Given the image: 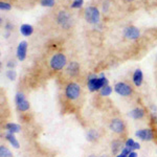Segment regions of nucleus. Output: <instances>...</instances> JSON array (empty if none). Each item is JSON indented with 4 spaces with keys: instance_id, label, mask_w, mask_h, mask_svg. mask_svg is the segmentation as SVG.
Masks as SVG:
<instances>
[{
    "instance_id": "f257e3e1",
    "label": "nucleus",
    "mask_w": 157,
    "mask_h": 157,
    "mask_svg": "<svg viewBox=\"0 0 157 157\" xmlns=\"http://www.w3.org/2000/svg\"><path fill=\"white\" fill-rule=\"evenodd\" d=\"M108 85V80L104 73H101L100 77H98L94 73H91L87 77V87L90 92L100 91L103 87Z\"/></svg>"
},
{
    "instance_id": "f03ea898",
    "label": "nucleus",
    "mask_w": 157,
    "mask_h": 157,
    "mask_svg": "<svg viewBox=\"0 0 157 157\" xmlns=\"http://www.w3.org/2000/svg\"><path fill=\"white\" fill-rule=\"evenodd\" d=\"M84 19L86 20V22L89 24L97 25L100 23L101 14L98 7L93 6L86 7L85 12H84Z\"/></svg>"
},
{
    "instance_id": "7ed1b4c3",
    "label": "nucleus",
    "mask_w": 157,
    "mask_h": 157,
    "mask_svg": "<svg viewBox=\"0 0 157 157\" xmlns=\"http://www.w3.org/2000/svg\"><path fill=\"white\" fill-rule=\"evenodd\" d=\"M67 65V58L66 56L62 52H57L50 58L49 61V66L52 70H62L63 68Z\"/></svg>"
},
{
    "instance_id": "20e7f679",
    "label": "nucleus",
    "mask_w": 157,
    "mask_h": 157,
    "mask_svg": "<svg viewBox=\"0 0 157 157\" xmlns=\"http://www.w3.org/2000/svg\"><path fill=\"white\" fill-rule=\"evenodd\" d=\"M65 97L69 101H75L81 95V87L80 85L75 82L68 83L65 87Z\"/></svg>"
},
{
    "instance_id": "39448f33",
    "label": "nucleus",
    "mask_w": 157,
    "mask_h": 157,
    "mask_svg": "<svg viewBox=\"0 0 157 157\" xmlns=\"http://www.w3.org/2000/svg\"><path fill=\"white\" fill-rule=\"evenodd\" d=\"M57 23L60 25L62 29H69L72 25V18L70 16V14L67 11L63 10L60 11L57 15Z\"/></svg>"
},
{
    "instance_id": "423d86ee",
    "label": "nucleus",
    "mask_w": 157,
    "mask_h": 157,
    "mask_svg": "<svg viewBox=\"0 0 157 157\" xmlns=\"http://www.w3.org/2000/svg\"><path fill=\"white\" fill-rule=\"evenodd\" d=\"M15 104H16V107L20 112H25V111L29 110L30 105L29 102L26 100L23 92H17L15 95Z\"/></svg>"
},
{
    "instance_id": "0eeeda50",
    "label": "nucleus",
    "mask_w": 157,
    "mask_h": 157,
    "mask_svg": "<svg viewBox=\"0 0 157 157\" xmlns=\"http://www.w3.org/2000/svg\"><path fill=\"white\" fill-rule=\"evenodd\" d=\"M114 91L117 93L118 95H121V97H125V98L132 95V92H133L132 87L125 82H117L116 83V84L114 85Z\"/></svg>"
},
{
    "instance_id": "6e6552de",
    "label": "nucleus",
    "mask_w": 157,
    "mask_h": 157,
    "mask_svg": "<svg viewBox=\"0 0 157 157\" xmlns=\"http://www.w3.org/2000/svg\"><path fill=\"white\" fill-rule=\"evenodd\" d=\"M109 129L116 134H123L126 130V125L121 118H113L109 124Z\"/></svg>"
},
{
    "instance_id": "1a4fd4ad",
    "label": "nucleus",
    "mask_w": 157,
    "mask_h": 157,
    "mask_svg": "<svg viewBox=\"0 0 157 157\" xmlns=\"http://www.w3.org/2000/svg\"><path fill=\"white\" fill-rule=\"evenodd\" d=\"M135 136L144 141H151L154 139V132L151 129H139L135 132Z\"/></svg>"
},
{
    "instance_id": "9d476101",
    "label": "nucleus",
    "mask_w": 157,
    "mask_h": 157,
    "mask_svg": "<svg viewBox=\"0 0 157 157\" xmlns=\"http://www.w3.org/2000/svg\"><path fill=\"white\" fill-rule=\"evenodd\" d=\"M124 37L128 40H136L140 37V32L136 26H127L124 29Z\"/></svg>"
},
{
    "instance_id": "9b49d317",
    "label": "nucleus",
    "mask_w": 157,
    "mask_h": 157,
    "mask_svg": "<svg viewBox=\"0 0 157 157\" xmlns=\"http://www.w3.org/2000/svg\"><path fill=\"white\" fill-rule=\"evenodd\" d=\"M27 47H29V43L26 41H21L17 46L16 50V56L17 59L19 61H24L26 59V55H27Z\"/></svg>"
},
{
    "instance_id": "f8f14e48",
    "label": "nucleus",
    "mask_w": 157,
    "mask_h": 157,
    "mask_svg": "<svg viewBox=\"0 0 157 157\" xmlns=\"http://www.w3.org/2000/svg\"><path fill=\"white\" fill-rule=\"evenodd\" d=\"M66 71L70 77H75V75H78V72H80V65H78V63L75 62V61L69 62L66 66Z\"/></svg>"
},
{
    "instance_id": "ddd939ff",
    "label": "nucleus",
    "mask_w": 157,
    "mask_h": 157,
    "mask_svg": "<svg viewBox=\"0 0 157 157\" xmlns=\"http://www.w3.org/2000/svg\"><path fill=\"white\" fill-rule=\"evenodd\" d=\"M145 115H146L145 109L139 108V107L132 109V110L129 111V113H128V116H130L133 120H141Z\"/></svg>"
},
{
    "instance_id": "4468645a",
    "label": "nucleus",
    "mask_w": 157,
    "mask_h": 157,
    "mask_svg": "<svg viewBox=\"0 0 157 157\" xmlns=\"http://www.w3.org/2000/svg\"><path fill=\"white\" fill-rule=\"evenodd\" d=\"M143 81H144L143 71H141L140 69H136L135 71L133 72V75H132L133 84L135 85L136 87H140L141 84H143Z\"/></svg>"
},
{
    "instance_id": "2eb2a0df",
    "label": "nucleus",
    "mask_w": 157,
    "mask_h": 157,
    "mask_svg": "<svg viewBox=\"0 0 157 157\" xmlns=\"http://www.w3.org/2000/svg\"><path fill=\"white\" fill-rule=\"evenodd\" d=\"M4 138H6V140L11 144V146H13V148H15V149L20 148V144H19L18 139L16 138V136H15L14 133L6 132V134H4Z\"/></svg>"
},
{
    "instance_id": "dca6fc26",
    "label": "nucleus",
    "mask_w": 157,
    "mask_h": 157,
    "mask_svg": "<svg viewBox=\"0 0 157 157\" xmlns=\"http://www.w3.org/2000/svg\"><path fill=\"white\" fill-rule=\"evenodd\" d=\"M19 32L23 37H29L34 33V27L30 24H22L19 29Z\"/></svg>"
},
{
    "instance_id": "f3484780",
    "label": "nucleus",
    "mask_w": 157,
    "mask_h": 157,
    "mask_svg": "<svg viewBox=\"0 0 157 157\" xmlns=\"http://www.w3.org/2000/svg\"><path fill=\"white\" fill-rule=\"evenodd\" d=\"M4 128H6V132L14 133V134L19 133L20 131H21V126L16 123H7Z\"/></svg>"
},
{
    "instance_id": "a211bd4d",
    "label": "nucleus",
    "mask_w": 157,
    "mask_h": 157,
    "mask_svg": "<svg viewBox=\"0 0 157 157\" xmlns=\"http://www.w3.org/2000/svg\"><path fill=\"white\" fill-rule=\"evenodd\" d=\"M123 144H121V140H118V139H114V140L111 143V152H112L113 155H117L118 152L121 151V149L124 148Z\"/></svg>"
},
{
    "instance_id": "6ab92c4d",
    "label": "nucleus",
    "mask_w": 157,
    "mask_h": 157,
    "mask_svg": "<svg viewBox=\"0 0 157 157\" xmlns=\"http://www.w3.org/2000/svg\"><path fill=\"white\" fill-rule=\"evenodd\" d=\"M98 137H100V134L97 130H94V129H90V130H88L87 134H86V139H87L89 143H93V141L98 140Z\"/></svg>"
},
{
    "instance_id": "aec40b11",
    "label": "nucleus",
    "mask_w": 157,
    "mask_h": 157,
    "mask_svg": "<svg viewBox=\"0 0 157 157\" xmlns=\"http://www.w3.org/2000/svg\"><path fill=\"white\" fill-rule=\"evenodd\" d=\"M0 157H14L13 153L7 147L1 145L0 146Z\"/></svg>"
},
{
    "instance_id": "412c9836",
    "label": "nucleus",
    "mask_w": 157,
    "mask_h": 157,
    "mask_svg": "<svg viewBox=\"0 0 157 157\" xmlns=\"http://www.w3.org/2000/svg\"><path fill=\"white\" fill-rule=\"evenodd\" d=\"M112 91H113V88L111 87V86L107 85L100 90V95L101 97H109V95H111Z\"/></svg>"
},
{
    "instance_id": "4be33fe9",
    "label": "nucleus",
    "mask_w": 157,
    "mask_h": 157,
    "mask_svg": "<svg viewBox=\"0 0 157 157\" xmlns=\"http://www.w3.org/2000/svg\"><path fill=\"white\" fill-rule=\"evenodd\" d=\"M6 77L9 78L10 81H15L17 78V72L14 69H9L6 72Z\"/></svg>"
},
{
    "instance_id": "5701e85b",
    "label": "nucleus",
    "mask_w": 157,
    "mask_h": 157,
    "mask_svg": "<svg viewBox=\"0 0 157 157\" xmlns=\"http://www.w3.org/2000/svg\"><path fill=\"white\" fill-rule=\"evenodd\" d=\"M56 0H40V4L45 7H52L55 6Z\"/></svg>"
},
{
    "instance_id": "b1692460",
    "label": "nucleus",
    "mask_w": 157,
    "mask_h": 157,
    "mask_svg": "<svg viewBox=\"0 0 157 157\" xmlns=\"http://www.w3.org/2000/svg\"><path fill=\"white\" fill-rule=\"evenodd\" d=\"M0 10L1 11H4V12H9L12 10V6L7 2H4V1H1L0 2Z\"/></svg>"
},
{
    "instance_id": "393cba45",
    "label": "nucleus",
    "mask_w": 157,
    "mask_h": 157,
    "mask_svg": "<svg viewBox=\"0 0 157 157\" xmlns=\"http://www.w3.org/2000/svg\"><path fill=\"white\" fill-rule=\"evenodd\" d=\"M83 3H84V0H73L70 7L71 9H80V7H82Z\"/></svg>"
},
{
    "instance_id": "a878e982",
    "label": "nucleus",
    "mask_w": 157,
    "mask_h": 157,
    "mask_svg": "<svg viewBox=\"0 0 157 157\" xmlns=\"http://www.w3.org/2000/svg\"><path fill=\"white\" fill-rule=\"evenodd\" d=\"M131 151H133L131 148H128V147H124V148L121 149V155H124V156H128L129 154H130Z\"/></svg>"
},
{
    "instance_id": "bb28decb",
    "label": "nucleus",
    "mask_w": 157,
    "mask_h": 157,
    "mask_svg": "<svg viewBox=\"0 0 157 157\" xmlns=\"http://www.w3.org/2000/svg\"><path fill=\"white\" fill-rule=\"evenodd\" d=\"M13 29H14V25H13L11 22H7V23L4 24V30H6V32L11 33Z\"/></svg>"
},
{
    "instance_id": "cd10ccee",
    "label": "nucleus",
    "mask_w": 157,
    "mask_h": 157,
    "mask_svg": "<svg viewBox=\"0 0 157 157\" xmlns=\"http://www.w3.org/2000/svg\"><path fill=\"white\" fill-rule=\"evenodd\" d=\"M134 144H135V141H134L132 138H128L127 140H126V143H125V147H128V148L132 149L133 146H134Z\"/></svg>"
},
{
    "instance_id": "c85d7f7f",
    "label": "nucleus",
    "mask_w": 157,
    "mask_h": 157,
    "mask_svg": "<svg viewBox=\"0 0 157 157\" xmlns=\"http://www.w3.org/2000/svg\"><path fill=\"white\" fill-rule=\"evenodd\" d=\"M150 118L153 124H157V112H151Z\"/></svg>"
},
{
    "instance_id": "c756f323",
    "label": "nucleus",
    "mask_w": 157,
    "mask_h": 157,
    "mask_svg": "<svg viewBox=\"0 0 157 157\" xmlns=\"http://www.w3.org/2000/svg\"><path fill=\"white\" fill-rule=\"evenodd\" d=\"M6 66L10 68V69H14V67L16 66V62L14 60H11L6 63Z\"/></svg>"
},
{
    "instance_id": "7c9ffc66",
    "label": "nucleus",
    "mask_w": 157,
    "mask_h": 157,
    "mask_svg": "<svg viewBox=\"0 0 157 157\" xmlns=\"http://www.w3.org/2000/svg\"><path fill=\"white\" fill-rule=\"evenodd\" d=\"M109 6H110V3H109L108 1L104 2V4H103V11H104V13L108 11V9H109Z\"/></svg>"
},
{
    "instance_id": "2f4dec72",
    "label": "nucleus",
    "mask_w": 157,
    "mask_h": 157,
    "mask_svg": "<svg viewBox=\"0 0 157 157\" xmlns=\"http://www.w3.org/2000/svg\"><path fill=\"white\" fill-rule=\"evenodd\" d=\"M139 149H140V144H139V143H135V144H134L132 150L135 151V150H139Z\"/></svg>"
},
{
    "instance_id": "473e14b6",
    "label": "nucleus",
    "mask_w": 157,
    "mask_h": 157,
    "mask_svg": "<svg viewBox=\"0 0 157 157\" xmlns=\"http://www.w3.org/2000/svg\"><path fill=\"white\" fill-rule=\"evenodd\" d=\"M127 157H137V153H136L135 151H131L130 154H129Z\"/></svg>"
},
{
    "instance_id": "72a5a7b5",
    "label": "nucleus",
    "mask_w": 157,
    "mask_h": 157,
    "mask_svg": "<svg viewBox=\"0 0 157 157\" xmlns=\"http://www.w3.org/2000/svg\"><path fill=\"white\" fill-rule=\"evenodd\" d=\"M150 108H151L152 112H157V107H156L155 105H151V106H150Z\"/></svg>"
},
{
    "instance_id": "f704fd0d",
    "label": "nucleus",
    "mask_w": 157,
    "mask_h": 157,
    "mask_svg": "<svg viewBox=\"0 0 157 157\" xmlns=\"http://www.w3.org/2000/svg\"><path fill=\"white\" fill-rule=\"evenodd\" d=\"M115 157H127V156H124V155H121V154H117V155H115Z\"/></svg>"
},
{
    "instance_id": "c9c22d12",
    "label": "nucleus",
    "mask_w": 157,
    "mask_h": 157,
    "mask_svg": "<svg viewBox=\"0 0 157 157\" xmlns=\"http://www.w3.org/2000/svg\"><path fill=\"white\" fill-rule=\"evenodd\" d=\"M88 157H97V155H94V154H90Z\"/></svg>"
},
{
    "instance_id": "e433bc0d",
    "label": "nucleus",
    "mask_w": 157,
    "mask_h": 157,
    "mask_svg": "<svg viewBox=\"0 0 157 157\" xmlns=\"http://www.w3.org/2000/svg\"><path fill=\"white\" fill-rule=\"evenodd\" d=\"M126 2H132V1H134V0H125Z\"/></svg>"
},
{
    "instance_id": "4c0bfd02",
    "label": "nucleus",
    "mask_w": 157,
    "mask_h": 157,
    "mask_svg": "<svg viewBox=\"0 0 157 157\" xmlns=\"http://www.w3.org/2000/svg\"><path fill=\"white\" fill-rule=\"evenodd\" d=\"M100 157H108L107 155H102V156H100Z\"/></svg>"
},
{
    "instance_id": "58836bf2",
    "label": "nucleus",
    "mask_w": 157,
    "mask_h": 157,
    "mask_svg": "<svg viewBox=\"0 0 157 157\" xmlns=\"http://www.w3.org/2000/svg\"><path fill=\"white\" fill-rule=\"evenodd\" d=\"M156 153H157V150H156Z\"/></svg>"
}]
</instances>
